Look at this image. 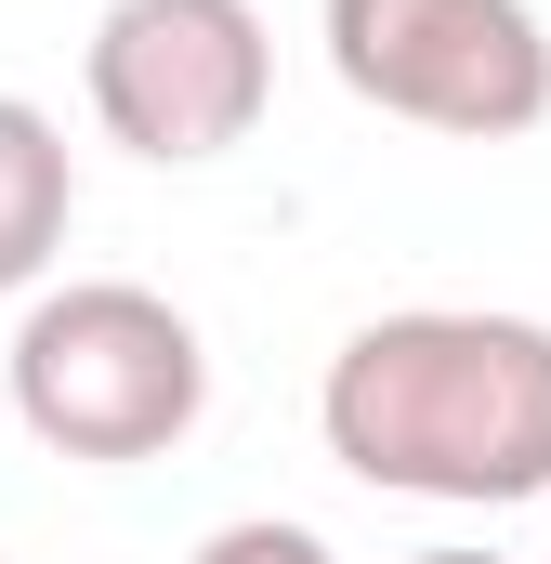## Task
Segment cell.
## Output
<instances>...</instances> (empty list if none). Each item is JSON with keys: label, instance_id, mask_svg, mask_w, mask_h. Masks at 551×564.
<instances>
[{"label": "cell", "instance_id": "1", "mask_svg": "<svg viewBox=\"0 0 551 564\" xmlns=\"http://www.w3.org/2000/svg\"><path fill=\"white\" fill-rule=\"evenodd\" d=\"M315 433L381 499H460V512L551 499V328L473 302L368 315L315 381Z\"/></svg>", "mask_w": 551, "mask_h": 564}, {"label": "cell", "instance_id": "2", "mask_svg": "<svg viewBox=\"0 0 551 564\" xmlns=\"http://www.w3.org/2000/svg\"><path fill=\"white\" fill-rule=\"evenodd\" d=\"M0 368H13V421L40 433L53 459H158V446H184L197 408H210L197 328L158 289H132V276L40 289Z\"/></svg>", "mask_w": 551, "mask_h": 564}, {"label": "cell", "instance_id": "3", "mask_svg": "<svg viewBox=\"0 0 551 564\" xmlns=\"http://www.w3.org/2000/svg\"><path fill=\"white\" fill-rule=\"evenodd\" d=\"M328 79L408 132L512 144L551 119V26L526 0H328Z\"/></svg>", "mask_w": 551, "mask_h": 564}, {"label": "cell", "instance_id": "4", "mask_svg": "<svg viewBox=\"0 0 551 564\" xmlns=\"http://www.w3.org/2000/svg\"><path fill=\"white\" fill-rule=\"evenodd\" d=\"M79 93H93L106 144H132L158 171H197V158L263 132L276 40L250 0H106L93 53H79Z\"/></svg>", "mask_w": 551, "mask_h": 564}, {"label": "cell", "instance_id": "5", "mask_svg": "<svg viewBox=\"0 0 551 564\" xmlns=\"http://www.w3.org/2000/svg\"><path fill=\"white\" fill-rule=\"evenodd\" d=\"M66 210H79L66 132L26 93H0V289H40V263L66 250Z\"/></svg>", "mask_w": 551, "mask_h": 564}, {"label": "cell", "instance_id": "6", "mask_svg": "<svg viewBox=\"0 0 551 564\" xmlns=\"http://www.w3.org/2000/svg\"><path fill=\"white\" fill-rule=\"evenodd\" d=\"M197 564H342V552H328L315 525H289V512H250V525H210Z\"/></svg>", "mask_w": 551, "mask_h": 564}, {"label": "cell", "instance_id": "7", "mask_svg": "<svg viewBox=\"0 0 551 564\" xmlns=\"http://www.w3.org/2000/svg\"><path fill=\"white\" fill-rule=\"evenodd\" d=\"M408 564H512V552H408Z\"/></svg>", "mask_w": 551, "mask_h": 564}]
</instances>
